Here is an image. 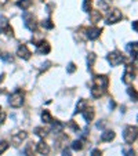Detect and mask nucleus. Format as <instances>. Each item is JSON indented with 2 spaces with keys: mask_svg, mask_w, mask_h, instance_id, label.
<instances>
[{
  "mask_svg": "<svg viewBox=\"0 0 138 156\" xmlns=\"http://www.w3.org/2000/svg\"><path fill=\"white\" fill-rule=\"evenodd\" d=\"M24 101H25V93L22 91L21 88L15 90L9 97V104L12 108H21V106L24 105Z\"/></svg>",
  "mask_w": 138,
  "mask_h": 156,
  "instance_id": "1",
  "label": "nucleus"
},
{
  "mask_svg": "<svg viewBox=\"0 0 138 156\" xmlns=\"http://www.w3.org/2000/svg\"><path fill=\"white\" fill-rule=\"evenodd\" d=\"M22 18H24V25L28 30L35 32V30L37 29V20H36V17L32 14V12L25 11L24 15H22Z\"/></svg>",
  "mask_w": 138,
  "mask_h": 156,
  "instance_id": "2",
  "label": "nucleus"
},
{
  "mask_svg": "<svg viewBox=\"0 0 138 156\" xmlns=\"http://www.w3.org/2000/svg\"><path fill=\"white\" fill-rule=\"evenodd\" d=\"M106 59H108V62L112 65V66H119L120 64L124 62V55L120 53V51L115 50L106 55Z\"/></svg>",
  "mask_w": 138,
  "mask_h": 156,
  "instance_id": "3",
  "label": "nucleus"
},
{
  "mask_svg": "<svg viewBox=\"0 0 138 156\" xmlns=\"http://www.w3.org/2000/svg\"><path fill=\"white\" fill-rule=\"evenodd\" d=\"M137 76V69H135V65L129 64L124 69V73H123V83L124 84H130L133 83V80L135 79Z\"/></svg>",
  "mask_w": 138,
  "mask_h": 156,
  "instance_id": "4",
  "label": "nucleus"
},
{
  "mask_svg": "<svg viewBox=\"0 0 138 156\" xmlns=\"http://www.w3.org/2000/svg\"><path fill=\"white\" fill-rule=\"evenodd\" d=\"M122 18H123V14H122L120 10L113 9V10H111V11L108 12V15H106V18H105V24H106V25L118 24V22L122 20Z\"/></svg>",
  "mask_w": 138,
  "mask_h": 156,
  "instance_id": "5",
  "label": "nucleus"
},
{
  "mask_svg": "<svg viewBox=\"0 0 138 156\" xmlns=\"http://www.w3.org/2000/svg\"><path fill=\"white\" fill-rule=\"evenodd\" d=\"M123 138L127 144H133L137 140V126H127L123 131Z\"/></svg>",
  "mask_w": 138,
  "mask_h": 156,
  "instance_id": "6",
  "label": "nucleus"
},
{
  "mask_svg": "<svg viewBox=\"0 0 138 156\" xmlns=\"http://www.w3.org/2000/svg\"><path fill=\"white\" fill-rule=\"evenodd\" d=\"M0 30L7 36H14V30L12 28L10 27V22H9V18L4 17V15H0Z\"/></svg>",
  "mask_w": 138,
  "mask_h": 156,
  "instance_id": "7",
  "label": "nucleus"
},
{
  "mask_svg": "<svg viewBox=\"0 0 138 156\" xmlns=\"http://www.w3.org/2000/svg\"><path fill=\"white\" fill-rule=\"evenodd\" d=\"M108 84H109V79L105 75H97V76H94V79H93V86H95V87L106 90Z\"/></svg>",
  "mask_w": 138,
  "mask_h": 156,
  "instance_id": "8",
  "label": "nucleus"
},
{
  "mask_svg": "<svg viewBox=\"0 0 138 156\" xmlns=\"http://www.w3.org/2000/svg\"><path fill=\"white\" fill-rule=\"evenodd\" d=\"M101 32H102V29H100V28H97V27H91L86 30V36H87L88 40H95V39L100 37Z\"/></svg>",
  "mask_w": 138,
  "mask_h": 156,
  "instance_id": "9",
  "label": "nucleus"
},
{
  "mask_svg": "<svg viewBox=\"0 0 138 156\" xmlns=\"http://www.w3.org/2000/svg\"><path fill=\"white\" fill-rule=\"evenodd\" d=\"M83 115V118H84V120L87 122V123H90L93 119H94V116H95V112H94V108L93 106H86L84 109H83L82 112H80Z\"/></svg>",
  "mask_w": 138,
  "mask_h": 156,
  "instance_id": "10",
  "label": "nucleus"
},
{
  "mask_svg": "<svg viewBox=\"0 0 138 156\" xmlns=\"http://www.w3.org/2000/svg\"><path fill=\"white\" fill-rule=\"evenodd\" d=\"M17 55L22 59H29L30 55H32V53H30L29 48H28L25 44H21L19 47L17 48Z\"/></svg>",
  "mask_w": 138,
  "mask_h": 156,
  "instance_id": "11",
  "label": "nucleus"
},
{
  "mask_svg": "<svg viewBox=\"0 0 138 156\" xmlns=\"http://www.w3.org/2000/svg\"><path fill=\"white\" fill-rule=\"evenodd\" d=\"M27 137H28L27 131H18L17 134H12L11 141L14 142V145H19V144H22V141H24Z\"/></svg>",
  "mask_w": 138,
  "mask_h": 156,
  "instance_id": "12",
  "label": "nucleus"
},
{
  "mask_svg": "<svg viewBox=\"0 0 138 156\" xmlns=\"http://www.w3.org/2000/svg\"><path fill=\"white\" fill-rule=\"evenodd\" d=\"M36 151H37L40 155L47 156L48 153H50V147H48V144H46L44 141H40V142H37V145H36Z\"/></svg>",
  "mask_w": 138,
  "mask_h": 156,
  "instance_id": "13",
  "label": "nucleus"
},
{
  "mask_svg": "<svg viewBox=\"0 0 138 156\" xmlns=\"http://www.w3.org/2000/svg\"><path fill=\"white\" fill-rule=\"evenodd\" d=\"M50 51H51V47H50V44H48V41L41 40L40 43L37 44V53L39 54H48Z\"/></svg>",
  "mask_w": 138,
  "mask_h": 156,
  "instance_id": "14",
  "label": "nucleus"
},
{
  "mask_svg": "<svg viewBox=\"0 0 138 156\" xmlns=\"http://www.w3.org/2000/svg\"><path fill=\"white\" fill-rule=\"evenodd\" d=\"M115 137H116L115 131H112V130H106V131H104L102 134H101V141L102 142H111V141L115 140Z\"/></svg>",
  "mask_w": 138,
  "mask_h": 156,
  "instance_id": "15",
  "label": "nucleus"
},
{
  "mask_svg": "<svg viewBox=\"0 0 138 156\" xmlns=\"http://www.w3.org/2000/svg\"><path fill=\"white\" fill-rule=\"evenodd\" d=\"M90 93H91V97H93V98H101L106 93V90L93 86V87H91V90H90Z\"/></svg>",
  "mask_w": 138,
  "mask_h": 156,
  "instance_id": "16",
  "label": "nucleus"
},
{
  "mask_svg": "<svg viewBox=\"0 0 138 156\" xmlns=\"http://www.w3.org/2000/svg\"><path fill=\"white\" fill-rule=\"evenodd\" d=\"M126 50L129 51L130 55L135 59V57H137V41H134V43H129L126 46Z\"/></svg>",
  "mask_w": 138,
  "mask_h": 156,
  "instance_id": "17",
  "label": "nucleus"
},
{
  "mask_svg": "<svg viewBox=\"0 0 138 156\" xmlns=\"http://www.w3.org/2000/svg\"><path fill=\"white\" fill-rule=\"evenodd\" d=\"M17 6L21 7L22 10H25V11H27V10L29 9L30 6H32V0H19V2L17 3Z\"/></svg>",
  "mask_w": 138,
  "mask_h": 156,
  "instance_id": "18",
  "label": "nucleus"
},
{
  "mask_svg": "<svg viewBox=\"0 0 138 156\" xmlns=\"http://www.w3.org/2000/svg\"><path fill=\"white\" fill-rule=\"evenodd\" d=\"M51 131H55V133H59V131H62V129H64V124L61 123V122H58V120H55V122H51Z\"/></svg>",
  "mask_w": 138,
  "mask_h": 156,
  "instance_id": "19",
  "label": "nucleus"
},
{
  "mask_svg": "<svg viewBox=\"0 0 138 156\" xmlns=\"http://www.w3.org/2000/svg\"><path fill=\"white\" fill-rule=\"evenodd\" d=\"M87 105H88V102L86 100H79V102H77V105H76V111H75V113H80Z\"/></svg>",
  "mask_w": 138,
  "mask_h": 156,
  "instance_id": "20",
  "label": "nucleus"
},
{
  "mask_svg": "<svg viewBox=\"0 0 138 156\" xmlns=\"http://www.w3.org/2000/svg\"><path fill=\"white\" fill-rule=\"evenodd\" d=\"M41 120H43L44 123H51V122H53V118H51L50 112H48V111H46V109L41 112Z\"/></svg>",
  "mask_w": 138,
  "mask_h": 156,
  "instance_id": "21",
  "label": "nucleus"
},
{
  "mask_svg": "<svg viewBox=\"0 0 138 156\" xmlns=\"http://www.w3.org/2000/svg\"><path fill=\"white\" fill-rule=\"evenodd\" d=\"M35 134L37 137H40V138H44V137L47 136V130H44L43 127H36V129H35Z\"/></svg>",
  "mask_w": 138,
  "mask_h": 156,
  "instance_id": "22",
  "label": "nucleus"
},
{
  "mask_svg": "<svg viewBox=\"0 0 138 156\" xmlns=\"http://www.w3.org/2000/svg\"><path fill=\"white\" fill-rule=\"evenodd\" d=\"M91 7H93V2H91V0H83V11L90 12Z\"/></svg>",
  "mask_w": 138,
  "mask_h": 156,
  "instance_id": "23",
  "label": "nucleus"
},
{
  "mask_svg": "<svg viewBox=\"0 0 138 156\" xmlns=\"http://www.w3.org/2000/svg\"><path fill=\"white\" fill-rule=\"evenodd\" d=\"M95 54H93V53H90L87 55V65H88V69H91L93 68V64H94V61H95Z\"/></svg>",
  "mask_w": 138,
  "mask_h": 156,
  "instance_id": "24",
  "label": "nucleus"
},
{
  "mask_svg": "<svg viewBox=\"0 0 138 156\" xmlns=\"http://www.w3.org/2000/svg\"><path fill=\"white\" fill-rule=\"evenodd\" d=\"M90 12H91V21H93V22H98V21L102 18L100 11H90Z\"/></svg>",
  "mask_w": 138,
  "mask_h": 156,
  "instance_id": "25",
  "label": "nucleus"
},
{
  "mask_svg": "<svg viewBox=\"0 0 138 156\" xmlns=\"http://www.w3.org/2000/svg\"><path fill=\"white\" fill-rule=\"evenodd\" d=\"M41 27L46 28V29H53L54 24H53V21L48 18V20H46V21H43V22H41Z\"/></svg>",
  "mask_w": 138,
  "mask_h": 156,
  "instance_id": "26",
  "label": "nucleus"
},
{
  "mask_svg": "<svg viewBox=\"0 0 138 156\" xmlns=\"http://www.w3.org/2000/svg\"><path fill=\"white\" fill-rule=\"evenodd\" d=\"M9 147H10V144L7 141H0V155H2V153H4L6 152L7 149H9Z\"/></svg>",
  "mask_w": 138,
  "mask_h": 156,
  "instance_id": "27",
  "label": "nucleus"
},
{
  "mask_svg": "<svg viewBox=\"0 0 138 156\" xmlns=\"http://www.w3.org/2000/svg\"><path fill=\"white\" fill-rule=\"evenodd\" d=\"M82 148H83V142L80 141V140H76V141L72 142V149H75V151H80Z\"/></svg>",
  "mask_w": 138,
  "mask_h": 156,
  "instance_id": "28",
  "label": "nucleus"
},
{
  "mask_svg": "<svg viewBox=\"0 0 138 156\" xmlns=\"http://www.w3.org/2000/svg\"><path fill=\"white\" fill-rule=\"evenodd\" d=\"M25 155L27 156H35V151H33V145L28 144L27 148H25Z\"/></svg>",
  "mask_w": 138,
  "mask_h": 156,
  "instance_id": "29",
  "label": "nucleus"
},
{
  "mask_svg": "<svg viewBox=\"0 0 138 156\" xmlns=\"http://www.w3.org/2000/svg\"><path fill=\"white\" fill-rule=\"evenodd\" d=\"M127 93H129V95L133 98V100L137 101V91H135L134 88H133V87H129V88H127Z\"/></svg>",
  "mask_w": 138,
  "mask_h": 156,
  "instance_id": "30",
  "label": "nucleus"
},
{
  "mask_svg": "<svg viewBox=\"0 0 138 156\" xmlns=\"http://www.w3.org/2000/svg\"><path fill=\"white\" fill-rule=\"evenodd\" d=\"M75 71H76V65H75L73 62H69V64H68V69H66V72H68V73H73Z\"/></svg>",
  "mask_w": 138,
  "mask_h": 156,
  "instance_id": "31",
  "label": "nucleus"
},
{
  "mask_svg": "<svg viewBox=\"0 0 138 156\" xmlns=\"http://www.w3.org/2000/svg\"><path fill=\"white\" fill-rule=\"evenodd\" d=\"M0 57H2V59L6 61V62H12V57L10 55V54H7V53H4L3 55H0Z\"/></svg>",
  "mask_w": 138,
  "mask_h": 156,
  "instance_id": "32",
  "label": "nucleus"
},
{
  "mask_svg": "<svg viewBox=\"0 0 138 156\" xmlns=\"http://www.w3.org/2000/svg\"><path fill=\"white\" fill-rule=\"evenodd\" d=\"M6 120V112L3 111V108L0 106V124L3 123V122Z\"/></svg>",
  "mask_w": 138,
  "mask_h": 156,
  "instance_id": "33",
  "label": "nucleus"
},
{
  "mask_svg": "<svg viewBox=\"0 0 138 156\" xmlns=\"http://www.w3.org/2000/svg\"><path fill=\"white\" fill-rule=\"evenodd\" d=\"M91 156H102V152L100 149H93L91 151Z\"/></svg>",
  "mask_w": 138,
  "mask_h": 156,
  "instance_id": "34",
  "label": "nucleus"
},
{
  "mask_svg": "<svg viewBox=\"0 0 138 156\" xmlns=\"http://www.w3.org/2000/svg\"><path fill=\"white\" fill-rule=\"evenodd\" d=\"M124 156H135V151H133V149L124 151Z\"/></svg>",
  "mask_w": 138,
  "mask_h": 156,
  "instance_id": "35",
  "label": "nucleus"
},
{
  "mask_svg": "<svg viewBox=\"0 0 138 156\" xmlns=\"http://www.w3.org/2000/svg\"><path fill=\"white\" fill-rule=\"evenodd\" d=\"M62 156H72L71 155V151H69V149H64V151H62Z\"/></svg>",
  "mask_w": 138,
  "mask_h": 156,
  "instance_id": "36",
  "label": "nucleus"
},
{
  "mask_svg": "<svg viewBox=\"0 0 138 156\" xmlns=\"http://www.w3.org/2000/svg\"><path fill=\"white\" fill-rule=\"evenodd\" d=\"M7 2H9V0H0V9H2L3 6H6Z\"/></svg>",
  "mask_w": 138,
  "mask_h": 156,
  "instance_id": "37",
  "label": "nucleus"
},
{
  "mask_svg": "<svg viewBox=\"0 0 138 156\" xmlns=\"http://www.w3.org/2000/svg\"><path fill=\"white\" fill-rule=\"evenodd\" d=\"M133 29H134V30H137V22H135V21H134V22H133Z\"/></svg>",
  "mask_w": 138,
  "mask_h": 156,
  "instance_id": "38",
  "label": "nucleus"
},
{
  "mask_svg": "<svg viewBox=\"0 0 138 156\" xmlns=\"http://www.w3.org/2000/svg\"><path fill=\"white\" fill-rule=\"evenodd\" d=\"M3 77H4V75H2V76H0V82H3Z\"/></svg>",
  "mask_w": 138,
  "mask_h": 156,
  "instance_id": "39",
  "label": "nucleus"
}]
</instances>
